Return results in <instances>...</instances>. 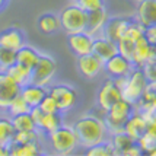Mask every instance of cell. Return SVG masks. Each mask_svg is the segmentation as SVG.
Returning <instances> with one entry per match:
<instances>
[{
  "instance_id": "obj_1",
  "label": "cell",
  "mask_w": 156,
  "mask_h": 156,
  "mask_svg": "<svg viewBox=\"0 0 156 156\" xmlns=\"http://www.w3.org/2000/svg\"><path fill=\"white\" fill-rule=\"evenodd\" d=\"M73 129L79 139V144L83 147H89L96 143L104 142L109 134L104 120L92 114L83 115L79 120H76Z\"/></svg>"
},
{
  "instance_id": "obj_2",
  "label": "cell",
  "mask_w": 156,
  "mask_h": 156,
  "mask_svg": "<svg viewBox=\"0 0 156 156\" xmlns=\"http://www.w3.org/2000/svg\"><path fill=\"white\" fill-rule=\"evenodd\" d=\"M47 136L54 153L57 155H70L77 149V146H80L75 129L70 126L61 124L58 129L48 133Z\"/></svg>"
},
{
  "instance_id": "obj_3",
  "label": "cell",
  "mask_w": 156,
  "mask_h": 156,
  "mask_svg": "<svg viewBox=\"0 0 156 156\" xmlns=\"http://www.w3.org/2000/svg\"><path fill=\"white\" fill-rule=\"evenodd\" d=\"M134 112V105L130 104L126 99H118V101L111 107V108L104 112V122L107 126L109 134H114L118 131H122L124 129V124L127 122V120L130 118V115Z\"/></svg>"
},
{
  "instance_id": "obj_4",
  "label": "cell",
  "mask_w": 156,
  "mask_h": 156,
  "mask_svg": "<svg viewBox=\"0 0 156 156\" xmlns=\"http://www.w3.org/2000/svg\"><path fill=\"white\" fill-rule=\"evenodd\" d=\"M58 19H60V29H63L67 35L86 31L88 13L76 3L64 7L58 15Z\"/></svg>"
},
{
  "instance_id": "obj_5",
  "label": "cell",
  "mask_w": 156,
  "mask_h": 156,
  "mask_svg": "<svg viewBox=\"0 0 156 156\" xmlns=\"http://www.w3.org/2000/svg\"><path fill=\"white\" fill-rule=\"evenodd\" d=\"M147 82L149 80L146 79L142 69L134 67L126 77V83L121 89V98L129 101L130 104L136 105L137 102L142 99Z\"/></svg>"
},
{
  "instance_id": "obj_6",
  "label": "cell",
  "mask_w": 156,
  "mask_h": 156,
  "mask_svg": "<svg viewBox=\"0 0 156 156\" xmlns=\"http://www.w3.org/2000/svg\"><path fill=\"white\" fill-rule=\"evenodd\" d=\"M57 70V63L50 54H42L38 63L35 64V67L31 70V82L40 86H45L48 88L50 83L53 80Z\"/></svg>"
},
{
  "instance_id": "obj_7",
  "label": "cell",
  "mask_w": 156,
  "mask_h": 156,
  "mask_svg": "<svg viewBox=\"0 0 156 156\" xmlns=\"http://www.w3.org/2000/svg\"><path fill=\"white\" fill-rule=\"evenodd\" d=\"M48 94L55 99L61 114L73 109L76 102H77L76 89L73 86H70V85H66V83H58V85L48 86Z\"/></svg>"
},
{
  "instance_id": "obj_8",
  "label": "cell",
  "mask_w": 156,
  "mask_h": 156,
  "mask_svg": "<svg viewBox=\"0 0 156 156\" xmlns=\"http://www.w3.org/2000/svg\"><path fill=\"white\" fill-rule=\"evenodd\" d=\"M29 114L34 118L37 130L41 133H45V134L54 131L63 124L61 112H42L38 107H35V108H31Z\"/></svg>"
},
{
  "instance_id": "obj_9",
  "label": "cell",
  "mask_w": 156,
  "mask_h": 156,
  "mask_svg": "<svg viewBox=\"0 0 156 156\" xmlns=\"http://www.w3.org/2000/svg\"><path fill=\"white\" fill-rule=\"evenodd\" d=\"M118 99H121V90L115 85V80L112 77H109L102 83L101 89L98 90L96 95V104L101 111L107 112Z\"/></svg>"
},
{
  "instance_id": "obj_10",
  "label": "cell",
  "mask_w": 156,
  "mask_h": 156,
  "mask_svg": "<svg viewBox=\"0 0 156 156\" xmlns=\"http://www.w3.org/2000/svg\"><path fill=\"white\" fill-rule=\"evenodd\" d=\"M20 94V86L7 75L6 72H0V109L6 111L15 96Z\"/></svg>"
},
{
  "instance_id": "obj_11",
  "label": "cell",
  "mask_w": 156,
  "mask_h": 156,
  "mask_svg": "<svg viewBox=\"0 0 156 156\" xmlns=\"http://www.w3.org/2000/svg\"><path fill=\"white\" fill-rule=\"evenodd\" d=\"M104 63L105 61L101 60L94 53L77 57V69L82 73V76H85L86 79H94L101 75L104 72Z\"/></svg>"
},
{
  "instance_id": "obj_12",
  "label": "cell",
  "mask_w": 156,
  "mask_h": 156,
  "mask_svg": "<svg viewBox=\"0 0 156 156\" xmlns=\"http://www.w3.org/2000/svg\"><path fill=\"white\" fill-rule=\"evenodd\" d=\"M134 69L133 63L130 58L124 57L122 54L117 53L112 57L104 63V70L109 75V77H120V76H127Z\"/></svg>"
},
{
  "instance_id": "obj_13",
  "label": "cell",
  "mask_w": 156,
  "mask_h": 156,
  "mask_svg": "<svg viewBox=\"0 0 156 156\" xmlns=\"http://www.w3.org/2000/svg\"><path fill=\"white\" fill-rule=\"evenodd\" d=\"M67 44L76 57L86 55V54H90V53H92L94 37L90 34H88L86 31L76 32V34H70V35H67Z\"/></svg>"
},
{
  "instance_id": "obj_14",
  "label": "cell",
  "mask_w": 156,
  "mask_h": 156,
  "mask_svg": "<svg viewBox=\"0 0 156 156\" xmlns=\"http://www.w3.org/2000/svg\"><path fill=\"white\" fill-rule=\"evenodd\" d=\"M131 20H133V18H124V16L108 18L101 35L117 42V41H120L122 38V35H124V32H126V29H127V27L130 25Z\"/></svg>"
},
{
  "instance_id": "obj_15",
  "label": "cell",
  "mask_w": 156,
  "mask_h": 156,
  "mask_svg": "<svg viewBox=\"0 0 156 156\" xmlns=\"http://www.w3.org/2000/svg\"><path fill=\"white\" fill-rule=\"evenodd\" d=\"M155 57L153 54V47L150 45L147 40L144 38V35L140 37L139 40L134 42V48H133V54H131V63L134 67L142 69L147 61H150Z\"/></svg>"
},
{
  "instance_id": "obj_16",
  "label": "cell",
  "mask_w": 156,
  "mask_h": 156,
  "mask_svg": "<svg viewBox=\"0 0 156 156\" xmlns=\"http://www.w3.org/2000/svg\"><path fill=\"white\" fill-rule=\"evenodd\" d=\"M134 19L144 28L156 25V0H143L136 7Z\"/></svg>"
},
{
  "instance_id": "obj_17",
  "label": "cell",
  "mask_w": 156,
  "mask_h": 156,
  "mask_svg": "<svg viewBox=\"0 0 156 156\" xmlns=\"http://www.w3.org/2000/svg\"><path fill=\"white\" fill-rule=\"evenodd\" d=\"M0 45L18 51L22 45H25V34L20 28L10 27L0 32Z\"/></svg>"
},
{
  "instance_id": "obj_18",
  "label": "cell",
  "mask_w": 156,
  "mask_h": 156,
  "mask_svg": "<svg viewBox=\"0 0 156 156\" xmlns=\"http://www.w3.org/2000/svg\"><path fill=\"white\" fill-rule=\"evenodd\" d=\"M92 53L98 55L101 60L107 61L109 57L118 53V47H117V42L111 41L109 38L104 37V35H98V37H94Z\"/></svg>"
},
{
  "instance_id": "obj_19",
  "label": "cell",
  "mask_w": 156,
  "mask_h": 156,
  "mask_svg": "<svg viewBox=\"0 0 156 156\" xmlns=\"http://www.w3.org/2000/svg\"><path fill=\"white\" fill-rule=\"evenodd\" d=\"M48 94V88L45 86H40V85H35L32 82H29L27 85H23L20 88V95L22 98L27 101V104L31 108H35L40 105V102L42 101V98Z\"/></svg>"
},
{
  "instance_id": "obj_20",
  "label": "cell",
  "mask_w": 156,
  "mask_h": 156,
  "mask_svg": "<svg viewBox=\"0 0 156 156\" xmlns=\"http://www.w3.org/2000/svg\"><path fill=\"white\" fill-rule=\"evenodd\" d=\"M147 126H149V124H147V120H146L140 112H137L136 109H134V112L130 115L127 122L124 124L122 131H126L133 140H137V139L146 131Z\"/></svg>"
},
{
  "instance_id": "obj_21",
  "label": "cell",
  "mask_w": 156,
  "mask_h": 156,
  "mask_svg": "<svg viewBox=\"0 0 156 156\" xmlns=\"http://www.w3.org/2000/svg\"><path fill=\"white\" fill-rule=\"evenodd\" d=\"M108 12L107 9H99L95 12H89L88 13V22H86V32L90 34L92 37H98L102 34V29L105 27L107 20H108Z\"/></svg>"
},
{
  "instance_id": "obj_22",
  "label": "cell",
  "mask_w": 156,
  "mask_h": 156,
  "mask_svg": "<svg viewBox=\"0 0 156 156\" xmlns=\"http://www.w3.org/2000/svg\"><path fill=\"white\" fill-rule=\"evenodd\" d=\"M41 57V53L37 48L31 47V45H22V47L16 51V63L23 66V67L32 70L35 67V64L38 63Z\"/></svg>"
},
{
  "instance_id": "obj_23",
  "label": "cell",
  "mask_w": 156,
  "mask_h": 156,
  "mask_svg": "<svg viewBox=\"0 0 156 156\" xmlns=\"http://www.w3.org/2000/svg\"><path fill=\"white\" fill-rule=\"evenodd\" d=\"M7 146H9V156H37L41 153V146L38 140L28 143L10 142Z\"/></svg>"
},
{
  "instance_id": "obj_24",
  "label": "cell",
  "mask_w": 156,
  "mask_h": 156,
  "mask_svg": "<svg viewBox=\"0 0 156 156\" xmlns=\"http://www.w3.org/2000/svg\"><path fill=\"white\" fill-rule=\"evenodd\" d=\"M37 25H38V29L42 34L51 35L60 29V19H58L57 15L51 13V12H45V13L40 15V18L37 20Z\"/></svg>"
},
{
  "instance_id": "obj_25",
  "label": "cell",
  "mask_w": 156,
  "mask_h": 156,
  "mask_svg": "<svg viewBox=\"0 0 156 156\" xmlns=\"http://www.w3.org/2000/svg\"><path fill=\"white\" fill-rule=\"evenodd\" d=\"M6 73L19 85L20 88H22L23 85H27V83L31 82V70L27 67H23V66H20V64H18V63L12 64V66L6 70Z\"/></svg>"
},
{
  "instance_id": "obj_26",
  "label": "cell",
  "mask_w": 156,
  "mask_h": 156,
  "mask_svg": "<svg viewBox=\"0 0 156 156\" xmlns=\"http://www.w3.org/2000/svg\"><path fill=\"white\" fill-rule=\"evenodd\" d=\"M10 121L13 124L15 131H28V130H37V126L34 122V118L31 117L29 112H23V114H18V115H12Z\"/></svg>"
},
{
  "instance_id": "obj_27",
  "label": "cell",
  "mask_w": 156,
  "mask_h": 156,
  "mask_svg": "<svg viewBox=\"0 0 156 156\" xmlns=\"http://www.w3.org/2000/svg\"><path fill=\"white\" fill-rule=\"evenodd\" d=\"M85 149H86L85 150V155H88V156H112V155H117L111 140H104V142L96 143L94 146H89V147H85Z\"/></svg>"
},
{
  "instance_id": "obj_28",
  "label": "cell",
  "mask_w": 156,
  "mask_h": 156,
  "mask_svg": "<svg viewBox=\"0 0 156 156\" xmlns=\"http://www.w3.org/2000/svg\"><path fill=\"white\" fill-rule=\"evenodd\" d=\"M109 140L112 143V146H114V149H115L117 155H121L122 150L127 149L130 144H133V143L136 142V140H133L126 131H118V133L111 134V139H109Z\"/></svg>"
},
{
  "instance_id": "obj_29",
  "label": "cell",
  "mask_w": 156,
  "mask_h": 156,
  "mask_svg": "<svg viewBox=\"0 0 156 156\" xmlns=\"http://www.w3.org/2000/svg\"><path fill=\"white\" fill-rule=\"evenodd\" d=\"M13 134H15V129L10 118L0 117V144L7 146L9 143L12 142Z\"/></svg>"
},
{
  "instance_id": "obj_30",
  "label": "cell",
  "mask_w": 156,
  "mask_h": 156,
  "mask_svg": "<svg viewBox=\"0 0 156 156\" xmlns=\"http://www.w3.org/2000/svg\"><path fill=\"white\" fill-rule=\"evenodd\" d=\"M7 112L10 114V117L12 115H18V114H23V112H29L31 111V107L27 104V101L22 98V95H18L13 98V101L10 102V105L7 107L6 109Z\"/></svg>"
},
{
  "instance_id": "obj_31",
  "label": "cell",
  "mask_w": 156,
  "mask_h": 156,
  "mask_svg": "<svg viewBox=\"0 0 156 156\" xmlns=\"http://www.w3.org/2000/svg\"><path fill=\"white\" fill-rule=\"evenodd\" d=\"M15 63H16V51L0 45V72H6Z\"/></svg>"
},
{
  "instance_id": "obj_32",
  "label": "cell",
  "mask_w": 156,
  "mask_h": 156,
  "mask_svg": "<svg viewBox=\"0 0 156 156\" xmlns=\"http://www.w3.org/2000/svg\"><path fill=\"white\" fill-rule=\"evenodd\" d=\"M40 140V131L38 130H28V131H15L12 142L15 143H28Z\"/></svg>"
},
{
  "instance_id": "obj_33",
  "label": "cell",
  "mask_w": 156,
  "mask_h": 156,
  "mask_svg": "<svg viewBox=\"0 0 156 156\" xmlns=\"http://www.w3.org/2000/svg\"><path fill=\"white\" fill-rule=\"evenodd\" d=\"M75 3L80 9H83L86 13L95 12V10H99V9L105 7V0H76Z\"/></svg>"
},
{
  "instance_id": "obj_34",
  "label": "cell",
  "mask_w": 156,
  "mask_h": 156,
  "mask_svg": "<svg viewBox=\"0 0 156 156\" xmlns=\"http://www.w3.org/2000/svg\"><path fill=\"white\" fill-rule=\"evenodd\" d=\"M38 108H40L42 112H60L57 102H55V99L50 95V94H47V95L42 98V101L40 102Z\"/></svg>"
},
{
  "instance_id": "obj_35",
  "label": "cell",
  "mask_w": 156,
  "mask_h": 156,
  "mask_svg": "<svg viewBox=\"0 0 156 156\" xmlns=\"http://www.w3.org/2000/svg\"><path fill=\"white\" fill-rule=\"evenodd\" d=\"M117 47H118V53L120 54H122L124 57H127V58H131L133 48H134V41L121 38L120 41H117Z\"/></svg>"
},
{
  "instance_id": "obj_36",
  "label": "cell",
  "mask_w": 156,
  "mask_h": 156,
  "mask_svg": "<svg viewBox=\"0 0 156 156\" xmlns=\"http://www.w3.org/2000/svg\"><path fill=\"white\" fill-rule=\"evenodd\" d=\"M143 35H144V38L147 40V42L152 47H156V25L144 28V34Z\"/></svg>"
},
{
  "instance_id": "obj_37",
  "label": "cell",
  "mask_w": 156,
  "mask_h": 156,
  "mask_svg": "<svg viewBox=\"0 0 156 156\" xmlns=\"http://www.w3.org/2000/svg\"><path fill=\"white\" fill-rule=\"evenodd\" d=\"M121 155H124V156H137V155H143V152H142V149L139 147L137 142H134L133 144H130L127 149L122 150Z\"/></svg>"
},
{
  "instance_id": "obj_38",
  "label": "cell",
  "mask_w": 156,
  "mask_h": 156,
  "mask_svg": "<svg viewBox=\"0 0 156 156\" xmlns=\"http://www.w3.org/2000/svg\"><path fill=\"white\" fill-rule=\"evenodd\" d=\"M0 156H9V146L0 144Z\"/></svg>"
},
{
  "instance_id": "obj_39",
  "label": "cell",
  "mask_w": 156,
  "mask_h": 156,
  "mask_svg": "<svg viewBox=\"0 0 156 156\" xmlns=\"http://www.w3.org/2000/svg\"><path fill=\"white\" fill-rule=\"evenodd\" d=\"M7 3H9V0H0V12L7 6Z\"/></svg>"
},
{
  "instance_id": "obj_40",
  "label": "cell",
  "mask_w": 156,
  "mask_h": 156,
  "mask_svg": "<svg viewBox=\"0 0 156 156\" xmlns=\"http://www.w3.org/2000/svg\"><path fill=\"white\" fill-rule=\"evenodd\" d=\"M131 2H133L134 5H139V3H140V2H143V0H131Z\"/></svg>"
},
{
  "instance_id": "obj_41",
  "label": "cell",
  "mask_w": 156,
  "mask_h": 156,
  "mask_svg": "<svg viewBox=\"0 0 156 156\" xmlns=\"http://www.w3.org/2000/svg\"><path fill=\"white\" fill-rule=\"evenodd\" d=\"M153 54H155V57H156V47H153Z\"/></svg>"
},
{
  "instance_id": "obj_42",
  "label": "cell",
  "mask_w": 156,
  "mask_h": 156,
  "mask_svg": "<svg viewBox=\"0 0 156 156\" xmlns=\"http://www.w3.org/2000/svg\"><path fill=\"white\" fill-rule=\"evenodd\" d=\"M73 2H76V0H73Z\"/></svg>"
}]
</instances>
